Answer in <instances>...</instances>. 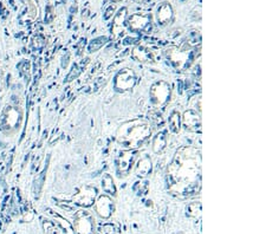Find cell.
<instances>
[{
  "instance_id": "obj_1",
  "label": "cell",
  "mask_w": 266,
  "mask_h": 234,
  "mask_svg": "<svg viewBox=\"0 0 266 234\" xmlns=\"http://www.w3.org/2000/svg\"><path fill=\"white\" fill-rule=\"evenodd\" d=\"M167 187L176 198L187 199L199 194L201 190V152L192 146L178 149L167 167Z\"/></svg>"
},
{
  "instance_id": "obj_2",
  "label": "cell",
  "mask_w": 266,
  "mask_h": 234,
  "mask_svg": "<svg viewBox=\"0 0 266 234\" xmlns=\"http://www.w3.org/2000/svg\"><path fill=\"white\" fill-rule=\"evenodd\" d=\"M150 136V124L141 119H135L122 123L116 134L117 142L125 150L141 148Z\"/></svg>"
},
{
  "instance_id": "obj_3",
  "label": "cell",
  "mask_w": 266,
  "mask_h": 234,
  "mask_svg": "<svg viewBox=\"0 0 266 234\" xmlns=\"http://www.w3.org/2000/svg\"><path fill=\"white\" fill-rule=\"evenodd\" d=\"M166 59L172 64L174 69L178 71H185L191 67L194 62V48L189 46L188 44H184L182 46L172 45L165 49L163 51Z\"/></svg>"
},
{
  "instance_id": "obj_4",
  "label": "cell",
  "mask_w": 266,
  "mask_h": 234,
  "mask_svg": "<svg viewBox=\"0 0 266 234\" xmlns=\"http://www.w3.org/2000/svg\"><path fill=\"white\" fill-rule=\"evenodd\" d=\"M21 108L17 105H6L0 116V131L6 136H12L20 129L23 122Z\"/></svg>"
},
{
  "instance_id": "obj_5",
  "label": "cell",
  "mask_w": 266,
  "mask_h": 234,
  "mask_svg": "<svg viewBox=\"0 0 266 234\" xmlns=\"http://www.w3.org/2000/svg\"><path fill=\"white\" fill-rule=\"evenodd\" d=\"M170 95H172V89L169 83L166 81H157L150 86V102L155 108L165 107L170 100Z\"/></svg>"
},
{
  "instance_id": "obj_6",
  "label": "cell",
  "mask_w": 266,
  "mask_h": 234,
  "mask_svg": "<svg viewBox=\"0 0 266 234\" xmlns=\"http://www.w3.org/2000/svg\"><path fill=\"white\" fill-rule=\"evenodd\" d=\"M75 234H96L95 218L88 210H77L74 217Z\"/></svg>"
},
{
  "instance_id": "obj_7",
  "label": "cell",
  "mask_w": 266,
  "mask_h": 234,
  "mask_svg": "<svg viewBox=\"0 0 266 234\" xmlns=\"http://www.w3.org/2000/svg\"><path fill=\"white\" fill-rule=\"evenodd\" d=\"M136 82H138V77H136L134 71L129 67H125V69L120 70L117 73L115 79H114V86L120 92L130 91L136 85Z\"/></svg>"
},
{
  "instance_id": "obj_8",
  "label": "cell",
  "mask_w": 266,
  "mask_h": 234,
  "mask_svg": "<svg viewBox=\"0 0 266 234\" xmlns=\"http://www.w3.org/2000/svg\"><path fill=\"white\" fill-rule=\"evenodd\" d=\"M128 25L134 32H148L151 30V16L148 13L138 12L128 17Z\"/></svg>"
},
{
  "instance_id": "obj_9",
  "label": "cell",
  "mask_w": 266,
  "mask_h": 234,
  "mask_svg": "<svg viewBox=\"0 0 266 234\" xmlns=\"http://www.w3.org/2000/svg\"><path fill=\"white\" fill-rule=\"evenodd\" d=\"M136 154L132 150L121 152L116 160V171L119 176H127L135 163Z\"/></svg>"
},
{
  "instance_id": "obj_10",
  "label": "cell",
  "mask_w": 266,
  "mask_h": 234,
  "mask_svg": "<svg viewBox=\"0 0 266 234\" xmlns=\"http://www.w3.org/2000/svg\"><path fill=\"white\" fill-rule=\"evenodd\" d=\"M96 195H97L96 188L85 184V186L81 187V190L78 191L77 194L74 195L72 201H74L76 205H79L82 207H90L95 202Z\"/></svg>"
},
{
  "instance_id": "obj_11",
  "label": "cell",
  "mask_w": 266,
  "mask_h": 234,
  "mask_svg": "<svg viewBox=\"0 0 266 234\" xmlns=\"http://www.w3.org/2000/svg\"><path fill=\"white\" fill-rule=\"evenodd\" d=\"M95 209L102 219H109L115 210V203L109 195L102 194L95 201Z\"/></svg>"
},
{
  "instance_id": "obj_12",
  "label": "cell",
  "mask_w": 266,
  "mask_h": 234,
  "mask_svg": "<svg viewBox=\"0 0 266 234\" xmlns=\"http://www.w3.org/2000/svg\"><path fill=\"white\" fill-rule=\"evenodd\" d=\"M182 123L186 128V130L193 131V133H197L201 130V116L200 112H197L193 109H188L182 115Z\"/></svg>"
},
{
  "instance_id": "obj_13",
  "label": "cell",
  "mask_w": 266,
  "mask_h": 234,
  "mask_svg": "<svg viewBox=\"0 0 266 234\" xmlns=\"http://www.w3.org/2000/svg\"><path fill=\"white\" fill-rule=\"evenodd\" d=\"M127 7H122L119 12L116 13L115 18H114V24H113V35L115 38H119L120 36L123 35L124 28H125V21H127Z\"/></svg>"
},
{
  "instance_id": "obj_14",
  "label": "cell",
  "mask_w": 266,
  "mask_h": 234,
  "mask_svg": "<svg viewBox=\"0 0 266 234\" xmlns=\"http://www.w3.org/2000/svg\"><path fill=\"white\" fill-rule=\"evenodd\" d=\"M173 17H174V11L172 5H170L169 3H162L161 5L159 6L158 13H157L159 24L162 26L168 25L169 22L173 20Z\"/></svg>"
},
{
  "instance_id": "obj_15",
  "label": "cell",
  "mask_w": 266,
  "mask_h": 234,
  "mask_svg": "<svg viewBox=\"0 0 266 234\" xmlns=\"http://www.w3.org/2000/svg\"><path fill=\"white\" fill-rule=\"evenodd\" d=\"M132 57L141 63H154V52L144 45H139L132 51Z\"/></svg>"
},
{
  "instance_id": "obj_16",
  "label": "cell",
  "mask_w": 266,
  "mask_h": 234,
  "mask_svg": "<svg viewBox=\"0 0 266 234\" xmlns=\"http://www.w3.org/2000/svg\"><path fill=\"white\" fill-rule=\"evenodd\" d=\"M151 169H153V165H151V160L148 155L142 156L138 162H136L135 172H136V175L140 177H146L149 175L151 173Z\"/></svg>"
},
{
  "instance_id": "obj_17",
  "label": "cell",
  "mask_w": 266,
  "mask_h": 234,
  "mask_svg": "<svg viewBox=\"0 0 266 234\" xmlns=\"http://www.w3.org/2000/svg\"><path fill=\"white\" fill-rule=\"evenodd\" d=\"M168 126L169 130L173 134H178L181 130V115L178 110H173L170 112L169 119H168Z\"/></svg>"
},
{
  "instance_id": "obj_18",
  "label": "cell",
  "mask_w": 266,
  "mask_h": 234,
  "mask_svg": "<svg viewBox=\"0 0 266 234\" xmlns=\"http://www.w3.org/2000/svg\"><path fill=\"white\" fill-rule=\"evenodd\" d=\"M167 146V136L166 134L161 131L159 133L157 136L153 138V143H151V148H153V152L155 154H160L161 152H163Z\"/></svg>"
},
{
  "instance_id": "obj_19",
  "label": "cell",
  "mask_w": 266,
  "mask_h": 234,
  "mask_svg": "<svg viewBox=\"0 0 266 234\" xmlns=\"http://www.w3.org/2000/svg\"><path fill=\"white\" fill-rule=\"evenodd\" d=\"M102 188L105 193L116 195V186L115 182H114L113 176L110 174H104L102 176Z\"/></svg>"
},
{
  "instance_id": "obj_20",
  "label": "cell",
  "mask_w": 266,
  "mask_h": 234,
  "mask_svg": "<svg viewBox=\"0 0 266 234\" xmlns=\"http://www.w3.org/2000/svg\"><path fill=\"white\" fill-rule=\"evenodd\" d=\"M39 16V9H38L36 0H28V11H26V17L29 20H33Z\"/></svg>"
},
{
  "instance_id": "obj_21",
  "label": "cell",
  "mask_w": 266,
  "mask_h": 234,
  "mask_svg": "<svg viewBox=\"0 0 266 234\" xmlns=\"http://www.w3.org/2000/svg\"><path fill=\"white\" fill-rule=\"evenodd\" d=\"M47 171H48V165H47V167H45L44 171L40 173L39 176L37 177L35 181V184H33V193H35L36 198H39V195H40V191H41V188H43V184L45 181V173H47Z\"/></svg>"
},
{
  "instance_id": "obj_22",
  "label": "cell",
  "mask_w": 266,
  "mask_h": 234,
  "mask_svg": "<svg viewBox=\"0 0 266 234\" xmlns=\"http://www.w3.org/2000/svg\"><path fill=\"white\" fill-rule=\"evenodd\" d=\"M187 214L192 218H197L201 214V203L200 202H192L187 207Z\"/></svg>"
},
{
  "instance_id": "obj_23",
  "label": "cell",
  "mask_w": 266,
  "mask_h": 234,
  "mask_svg": "<svg viewBox=\"0 0 266 234\" xmlns=\"http://www.w3.org/2000/svg\"><path fill=\"white\" fill-rule=\"evenodd\" d=\"M106 40H108L106 39V37H98V38L94 39L89 45V51L90 52L98 51L106 43Z\"/></svg>"
},
{
  "instance_id": "obj_24",
  "label": "cell",
  "mask_w": 266,
  "mask_h": 234,
  "mask_svg": "<svg viewBox=\"0 0 266 234\" xmlns=\"http://www.w3.org/2000/svg\"><path fill=\"white\" fill-rule=\"evenodd\" d=\"M43 228H44L45 234H57L56 226L50 220H45L43 222Z\"/></svg>"
},
{
  "instance_id": "obj_25",
  "label": "cell",
  "mask_w": 266,
  "mask_h": 234,
  "mask_svg": "<svg viewBox=\"0 0 266 234\" xmlns=\"http://www.w3.org/2000/svg\"><path fill=\"white\" fill-rule=\"evenodd\" d=\"M102 233L103 234H115V229L112 225H105L103 226V228H102Z\"/></svg>"
},
{
  "instance_id": "obj_26",
  "label": "cell",
  "mask_w": 266,
  "mask_h": 234,
  "mask_svg": "<svg viewBox=\"0 0 266 234\" xmlns=\"http://www.w3.org/2000/svg\"><path fill=\"white\" fill-rule=\"evenodd\" d=\"M114 12H115V5L109 6V9L106 10V12H105V14H104V18H105V19H109L110 17H113Z\"/></svg>"
},
{
  "instance_id": "obj_27",
  "label": "cell",
  "mask_w": 266,
  "mask_h": 234,
  "mask_svg": "<svg viewBox=\"0 0 266 234\" xmlns=\"http://www.w3.org/2000/svg\"><path fill=\"white\" fill-rule=\"evenodd\" d=\"M52 12H53V7H52L51 5H49V6H48V14H47V20H48V21H51V20H52V18H53Z\"/></svg>"
},
{
  "instance_id": "obj_28",
  "label": "cell",
  "mask_w": 266,
  "mask_h": 234,
  "mask_svg": "<svg viewBox=\"0 0 266 234\" xmlns=\"http://www.w3.org/2000/svg\"><path fill=\"white\" fill-rule=\"evenodd\" d=\"M114 3H119V2H122V0H113Z\"/></svg>"
}]
</instances>
